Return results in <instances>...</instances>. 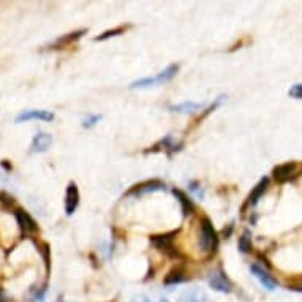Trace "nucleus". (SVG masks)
<instances>
[{
  "mask_svg": "<svg viewBox=\"0 0 302 302\" xmlns=\"http://www.w3.org/2000/svg\"><path fill=\"white\" fill-rule=\"evenodd\" d=\"M215 244H217V234H215V230L211 223V220L203 218L201 226H199V247L201 250L208 251Z\"/></svg>",
  "mask_w": 302,
  "mask_h": 302,
  "instance_id": "1",
  "label": "nucleus"
},
{
  "mask_svg": "<svg viewBox=\"0 0 302 302\" xmlns=\"http://www.w3.org/2000/svg\"><path fill=\"white\" fill-rule=\"evenodd\" d=\"M54 119V114L49 113V111L44 109H29V111H22V113L16 117V123L21 122H27V120H44V122H51Z\"/></svg>",
  "mask_w": 302,
  "mask_h": 302,
  "instance_id": "2",
  "label": "nucleus"
},
{
  "mask_svg": "<svg viewBox=\"0 0 302 302\" xmlns=\"http://www.w3.org/2000/svg\"><path fill=\"white\" fill-rule=\"evenodd\" d=\"M14 218H16V221H18L19 228H21L24 233H35V231L38 230L37 221L30 217V214H29L27 211H24V209H21V208L14 209Z\"/></svg>",
  "mask_w": 302,
  "mask_h": 302,
  "instance_id": "3",
  "label": "nucleus"
},
{
  "mask_svg": "<svg viewBox=\"0 0 302 302\" xmlns=\"http://www.w3.org/2000/svg\"><path fill=\"white\" fill-rule=\"evenodd\" d=\"M250 272L255 275L258 280H260V283L263 285V287L266 288V290H269V291H272V290H275V287H277V282L269 275V272L266 271L264 267H261L260 264H251L250 266Z\"/></svg>",
  "mask_w": 302,
  "mask_h": 302,
  "instance_id": "4",
  "label": "nucleus"
},
{
  "mask_svg": "<svg viewBox=\"0 0 302 302\" xmlns=\"http://www.w3.org/2000/svg\"><path fill=\"white\" fill-rule=\"evenodd\" d=\"M209 285H211V288H214V290H217L220 293H230L231 291V282L226 279V275L221 272L220 269L211 272Z\"/></svg>",
  "mask_w": 302,
  "mask_h": 302,
  "instance_id": "5",
  "label": "nucleus"
},
{
  "mask_svg": "<svg viewBox=\"0 0 302 302\" xmlns=\"http://www.w3.org/2000/svg\"><path fill=\"white\" fill-rule=\"evenodd\" d=\"M165 188V184L162 181H147L144 184H139V185H135L129 195H144V193H152V192H160V190Z\"/></svg>",
  "mask_w": 302,
  "mask_h": 302,
  "instance_id": "6",
  "label": "nucleus"
},
{
  "mask_svg": "<svg viewBox=\"0 0 302 302\" xmlns=\"http://www.w3.org/2000/svg\"><path fill=\"white\" fill-rule=\"evenodd\" d=\"M79 204V190L74 184H70L67 187V193H65V212L67 215H73Z\"/></svg>",
  "mask_w": 302,
  "mask_h": 302,
  "instance_id": "7",
  "label": "nucleus"
},
{
  "mask_svg": "<svg viewBox=\"0 0 302 302\" xmlns=\"http://www.w3.org/2000/svg\"><path fill=\"white\" fill-rule=\"evenodd\" d=\"M53 144V136L47 135L44 132H40L34 136V139H32V146H30V150L32 152H44L49 149V146Z\"/></svg>",
  "mask_w": 302,
  "mask_h": 302,
  "instance_id": "8",
  "label": "nucleus"
},
{
  "mask_svg": "<svg viewBox=\"0 0 302 302\" xmlns=\"http://www.w3.org/2000/svg\"><path fill=\"white\" fill-rule=\"evenodd\" d=\"M296 172V163H283V165H279L277 168H274V178L280 182L283 181H288L293 174Z\"/></svg>",
  "mask_w": 302,
  "mask_h": 302,
  "instance_id": "9",
  "label": "nucleus"
},
{
  "mask_svg": "<svg viewBox=\"0 0 302 302\" xmlns=\"http://www.w3.org/2000/svg\"><path fill=\"white\" fill-rule=\"evenodd\" d=\"M178 302H208V296H206L204 291L198 290V288H192L187 290L179 296Z\"/></svg>",
  "mask_w": 302,
  "mask_h": 302,
  "instance_id": "10",
  "label": "nucleus"
},
{
  "mask_svg": "<svg viewBox=\"0 0 302 302\" xmlns=\"http://www.w3.org/2000/svg\"><path fill=\"white\" fill-rule=\"evenodd\" d=\"M174 236H176V233H169V234H163V236H152L150 241L155 247L168 251V250H171V244H172Z\"/></svg>",
  "mask_w": 302,
  "mask_h": 302,
  "instance_id": "11",
  "label": "nucleus"
},
{
  "mask_svg": "<svg viewBox=\"0 0 302 302\" xmlns=\"http://www.w3.org/2000/svg\"><path fill=\"white\" fill-rule=\"evenodd\" d=\"M267 184H269V179H267V178H263V179L257 184L255 190H253V192L250 193V196H248V204H250V206H255V204L258 203V199L261 198V195L266 192Z\"/></svg>",
  "mask_w": 302,
  "mask_h": 302,
  "instance_id": "12",
  "label": "nucleus"
},
{
  "mask_svg": "<svg viewBox=\"0 0 302 302\" xmlns=\"http://www.w3.org/2000/svg\"><path fill=\"white\" fill-rule=\"evenodd\" d=\"M178 70H179V65H169V67H168V68H165L162 73H158L155 78H152V79H154V84H162V83L169 81L171 78L176 76Z\"/></svg>",
  "mask_w": 302,
  "mask_h": 302,
  "instance_id": "13",
  "label": "nucleus"
},
{
  "mask_svg": "<svg viewBox=\"0 0 302 302\" xmlns=\"http://www.w3.org/2000/svg\"><path fill=\"white\" fill-rule=\"evenodd\" d=\"M172 193H174V196H176V198L179 199V203H181V206H182V211H184V215L192 214V211H193V204H192V201H190V199L187 198V195H185L184 192H181V190H176V188L172 190Z\"/></svg>",
  "mask_w": 302,
  "mask_h": 302,
  "instance_id": "14",
  "label": "nucleus"
},
{
  "mask_svg": "<svg viewBox=\"0 0 302 302\" xmlns=\"http://www.w3.org/2000/svg\"><path fill=\"white\" fill-rule=\"evenodd\" d=\"M199 108H201L199 103L185 102V103H181V105L172 106L171 109H172V111H178V113H195V111H198Z\"/></svg>",
  "mask_w": 302,
  "mask_h": 302,
  "instance_id": "15",
  "label": "nucleus"
},
{
  "mask_svg": "<svg viewBox=\"0 0 302 302\" xmlns=\"http://www.w3.org/2000/svg\"><path fill=\"white\" fill-rule=\"evenodd\" d=\"M83 34H86V30H78V32H73V34H70V35H67V37H60V38L53 44V47H59V46H63V44H68V43H71V41H74V40H78V38H81Z\"/></svg>",
  "mask_w": 302,
  "mask_h": 302,
  "instance_id": "16",
  "label": "nucleus"
},
{
  "mask_svg": "<svg viewBox=\"0 0 302 302\" xmlns=\"http://www.w3.org/2000/svg\"><path fill=\"white\" fill-rule=\"evenodd\" d=\"M185 280V274L184 271H181V269H174V271H171L166 279H165V285H176V283H181Z\"/></svg>",
  "mask_w": 302,
  "mask_h": 302,
  "instance_id": "17",
  "label": "nucleus"
},
{
  "mask_svg": "<svg viewBox=\"0 0 302 302\" xmlns=\"http://www.w3.org/2000/svg\"><path fill=\"white\" fill-rule=\"evenodd\" d=\"M37 244V248H38V251H40V255H41V258H43V261H44V264H46V267L49 269V245H47L46 242H35Z\"/></svg>",
  "mask_w": 302,
  "mask_h": 302,
  "instance_id": "18",
  "label": "nucleus"
},
{
  "mask_svg": "<svg viewBox=\"0 0 302 302\" xmlns=\"http://www.w3.org/2000/svg\"><path fill=\"white\" fill-rule=\"evenodd\" d=\"M239 250L242 253H248L251 250V239H250V233L245 231L241 237H239Z\"/></svg>",
  "mask_w": 302,
  "mask_h": 302,
  "instance_id": "19",
  "label": "nucleus"
},
{
  "mask_svg": "<svg viewBox=\"0 0 302 302\" xmlns=\"http://www.w3.org/2000/svg\"><path fill=\"white\" fill-rule=\"evenodd\" d=\"M123 30H125L123 27H117V29H113V30H106L105 34H102V35H98L97 38H95V41H103V40H108V38H111V37L120 35Z\"/></svg>",
  "mask_w": 302,
  "mask_h": 302,
  "instance_id": "20",
  "label": "nucleus"
},
{
  "mask_svg": "<svg viewBox=\"0 0 302 302\" xmlns=\"http://www.w3.org/2000/svg\"><path fill=\"white\" fill-rule=\"evenodd\" d=\"M288 95L293 98H299L302 100V84H294L290 90H288Z\"/></svg>",
  "mask_w": 302,
  "mask_h": 302,
  "instance_id": "21",
  "label": "nucleus"
},
{
  "mask_svg": "<svg viewBox=\"0 0 302 302\" xmlns=\"http://www.w3.org/2000/svg\"><path fill=\"white\" fill-rule=\"evenodd\" d=\"M0 203H2L5 208H11V206L14 204V199L10 196V195H7V193H4V192H0Z\"/></svg>",
  "mask_w": 302,
  "mask_h": 302,
  "instance_id": "22",
  "label": "nucleus"
},
{
  "mask_svg": "<svg viewBox=\"0 0 302 302\" xmlns=\"http://www.w3.org/2000/svg\"><path fill=\"white\" fill-rule=\"evenodd\" d=\"M98 120H100V116H92V117L84 120V127H92L95 122H98Z\"/></svg>",
  "mask_w": 302,
  "mask_h": 302,
  "instance_id": "23",
  "label": "nucleus"
},
{
  "mask_svg": "<svg viewBox=\"0 0 302 302\" xmlns=\"http://www.w3.org/2000/svg\"><path fill=\"white\" fill-rule=\"evenodd\" d=\"M132 302H152V300L147 296H144V294H139V296H135L132 299Z\"/></svg>",
  "mask_w": 302,
  "mask_h": 302,
  "instance_id": "24",
  "label": "nucleus"
}]
</instances>
